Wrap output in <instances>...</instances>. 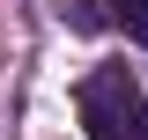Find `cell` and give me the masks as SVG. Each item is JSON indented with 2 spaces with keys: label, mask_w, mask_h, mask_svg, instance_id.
Listing matches in <instances>:
<instances>
[{
  "label": "cell",
  "mask_w": 148,
  "mask_h": 140,
  "mask_svg": "<svg viewBox=\"0 0 148 140\" xmlns=\"http://www.w3.org/2000/svg\"><path fill=\"white\" fill-rule=\"evenodd\" d=\"M59 22H67V30H104V0H59Z\"/></svg>",
  "instance_id": "7a4b0ae2"
},
{
  "label": "cell",
  "mask_w": 148,
  "mask_h": 140,
  "mask_svg": "<svg viewBox=\"0 0 148 140\" xmlns=\"http://www.w3.org/2000/svg\"><path fill=\"white\" fill-rule=\"evenodd\" d=\"M111 22H119L133 44H148V0H111Z\"/></svg>",
  "instance_id": "3957f363"
},
{
  "label": "cell",
  "mask_w": 148,
  "mask_h": 140,
  "mask_svg": "<svg viewBox=\"0 0 148 140\" xmlns=\"http://www.w3.org/2000/svg\"><path fill=\"white\" fill-rule=\"evenodd\" d=\"M74 111H82L89 140H148V96L126 67H96L74 96Z\"/></svg>",
  "instance_id": "6da1fadb"
}]
</instances>
